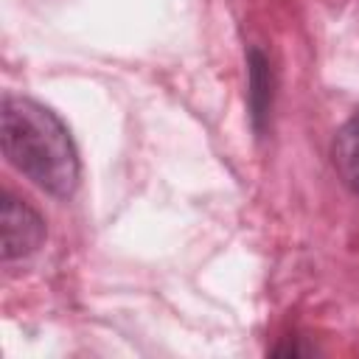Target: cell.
<instances>
[{
  "label": "cell",
  "mask_w": 359,
  "mask_h": 359,
  "mask_svg": "<svg viewBox=\"0 0 359 359\" xmlns=\"http://www.w3.org/2000/svg\"><path fill=\"white\" fill-rule=\"evenodd\" d=\"M331 160L342 185L359 194V109L339 126L331 146Z\"/></svg>",
  "instance_id": "cell-3"
},
{
  "label": "cell",
  "mask_w": 359,
  "mask_h": 359,
  "mask_svg": "<svg viewBox=\"0 0 359 359\" xmlns=\"http://www.w3.org/2000/svg\"><path fill=\"white\" fill-rule=\"evenodd\" d=\"M45 241L42 216L22 199L3 194L0 196V250L6 261L25 258L36 252Z\"/></svg>",
  "instance_id": "cell-2"
},
{
  "label": "cell",
  "mask_w": 359,
  "mask_h": 359,
  "mask_svg": "<svg viewBox=\"0 0 359 359\" xmlns=\"http://www.w3.org/2000/svg\"><path fill=\"white\" fill-rule=\"evenodd\" d=\"M272 70L266 56L252 48L250 50V112H252V126L255 132H264V121L269 118L272 109Z\"/></svg>",
  "instance_id": "cell-4"
},
{
  "label": "cell",
  "mask_w": 359,
  "mask_h": 359,
  "mask_svg": "<svg viewBox=\"0 0 359 359\" xmlns=\"http://www.w3.org/2000/svg\"><path fill=\"white\" fill-rule=\"evenodd\" d=\"M0 143L6 160L45 194L67 199L79 188L81 163L76 143L50 107L28 95L6 93L0 107Z\"/></svg>",
  "instance_id": "cell-1"
}]
</instances>
